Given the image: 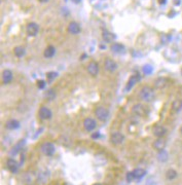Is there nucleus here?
<instances>
[{
    "label": "nucleus",
    "instance_id": "25",
    "mask_svg": "<svg viewBox=\"0 0 182 185\" xmlns=\"http://www.w3.org/2000/svg\"><path fill=\"white\" fill-rule=\"evenodd\" d=\"M166 177H167V179H169V180H173L175 179V178L177 177V172L175 170H168L167 171V173H166Z\"/></svg>",
    "mask_w": 182,
    "mask_h": 185
},
{
    "label": "nucleus",
    "instance_id": "28",
    "mask_svg": "<svg viewBox=\"0 0 182 185\" xmlns=\"http://www.w3.org/2000/svg\"><path fill=\"white\" fill-rule=\"evenodd\" d=\"M37 84H38V88H44V87H45V81H43V80H38L37 81Z\"/></svg>",
    "mask_w": 182,
    "mask_h": 185
},
{
    "label": "nucleus",
    "instance_id": "30",
    "mask_svg": "<svg viewBox=\"0 0 182 185\" xmlns=\"http://www.w3.org/2000/svg\"><path fill=\"white\" fill-rule=\"evenodd\" d=\"M47 95L50 96V98H54L55 97V92L54 91H48L47 92Z\"/></svg>",
    "mask_w": 182,
    "mask_h": 185
},
{
    "label": "nucleus",
    "instance_id": "8",
    "mask_svg": "<svg viewBox=\"0 0 182 185\" xmlns=\"http://www.w3.org/2000/svg\"><path fill=\"white\" fill-rule=\"evenodd\" d=\"M83 127H85V129L87 131V132H92L96 129L97 127V122L95 119L93 118H86L85 122H83Z\"/></svg>",
    "mask_w": 182,
    "mask_h": 185
},
{
    "label": "nucleus",
    "instance_id": "11",
    "mask_svg": "<svg viewBox=\"0 0 182 185\" xmlns=\"http://www.w3.org/2000/svg\"><path fill=\"white\" fill-rule=\"evenodd\" d=\"M152 147L155 148V150H157V151H162L166 147V141L164 140L163 138H157L156 140L153 142Z\"/></svg>",
    "mask_w": 182,
    "mask_h": 185
},
{
    "label": "nucleus",
    "instance_id": "34",
    "mask_svg": "<svg viewBox=\"0 0 182 185\" xmlns=\"http://www.w3.org/2000/svg\"><path fill=\"white\" fill-rule=\"evenodd\" d=\"M94 185H102V184H100V183H95Z\"/></svg>",
    "mask_w": 182,
    "mask_h": 185
},
{
    "label": "nucleus",
    "instance_id": "29",
    "mask_svg": "<svg viewBox=\"0 0 182 185\" xmlns=\"http://www.w3.org/2000/svg\"><path fill=\"white\" fill-rule=\"evenodd\" d=\"M127 180L129 181V182H132V181H134V177H133L132 172L128 173V175H127Z\"/></svg>",
    "mask_w": 182,
    "mask_h": 185
},
{
    "label": "nucleus",
    "instance_id": "10",
    "mask_svg": "<svg viewBox=\"0 0 182 185\" xmlns=\"http://www.w3.org/2000/svg\"><path fill=\"white\" fill-rule=\"evenodd\" d=\"M166 133H167L166 128H164L163 126H155L152 129V134L157 138L164 137L166 135Z\"/></svg>",
    "mask_w": 182,
    "mask_h": 185
},
{
    "label": "nucleus",
    "instance_id": "15",
    "mask_svg": "<svg viewBox=\"0 0 182 185\" xmlns=\"http://www.w3.org/2000/svg\"><path fill=\"white\" fill-rule=\"evenodd\" d=\"M12 80V72L10 70H4L2 72V82L4 84L9 83Z\"/></svg>",
    "mask_w": 182,
    "mask_h": 185
},
{
    "label": "nucleus",
    "instance_id": "1",
    "mask_svg": "<svg viewBox=\"0 0 182 185\" xmlns=\"http://www.w3.org/2000/svg\"><path fill=\"white\" fill-rule=\"evenodd\" d=\"M140 98L142 99L143 101L145 102H151L155 100V92L153 91V88H149V87H144L140 91Z\"/></svg>",
    "mask_w": 182,
    "mask_h": 185
},
{
    "label": "nucleus",
    "instance_id": "35",
    "mask_svg": "<svg viewBox=\"0 0 182 185\" xmlns=\"http://www.w3.org/2000/svg\"><path fill=\"white\" fill-rule=\"evenodd\" d=\"M180 132H181V134H182V127L180 128Z\"/></svg>",
    "mask_w": 182,
    "mask_h": 185
},
{
    "label": "nucleus",
    "instance_id": "16",
    "mask_svg": "<svg viewBox=\"0 0 182 185\" xmlns=\"http://www.w3.org/2000/svg\"><path fill=\"white\" fill-rule=\"evenodd\" d=\"M68 31L71 34H78L80 32V26L78 23L76 22H71L68 25Z\"/></svg>",
    "mask_w": 182,
    "mask_h": 185
},
{
    "label": "nucleus",
    "instance_id": "21",
    "mask_svg": "<svg viewBox=\"0 0 182 185\" xmlns=\"http://www.w3.org/2000/svg\"><path fill=\"white\" fill-rule=\"evenodd\" d=\"M55 52H56V48H54V46H52V45H48L47 48L44 49L43 55H44L45 58H52V57H54Z\"/></svg>",
    "mask_w": 182,
    "mask_h": 185
},
{
    "label": "nucleus",
    "instance_id": "32",
    "mask_svg": "<svg viewBox=\"0 0 182 185\" xmlns=\"http://www.w3.org/2000/svg\"><path fill=\"white\" fill-rule=\"evenodd\" d=\"M72 1L74 2V3H79L80 1H81V0H72Z\"/></svg>",
    "mask_w": 182,
    "mask_h": 185
},
{
    "label": "nucleus",
    "instance_id": "5",
    "mask_svg": "<svg viewBox=\"0 0 182 185\" xmlns=\"http://www.w3.org/2000/svg\"><path fill=\"white\" fill-rule=\"evenodd\" d=\"M132 112L134 113L135 115H137V116H144L146 114V112H147V109H146V107L144 105L136 104V105L133 106Z\"/></svg>",
    "mask_w": 182,
    "mask_h": 185
},
{
    "label": "nucleus",
    "instance_id": "33",
    "mask_svg": "<svg viewBox=\"0 0 182 185\" xmlns=\"http://www.w3.org/2000/svg\"><path fill=\"white\" fill-rule=\"evenodd\" d=\"M39 1H40V2H42V3H45V2H47L48 0H39Z\"/></svg>",
    "mask_w": 182,
    "mask_h": 185
},
{
    "label": "nucleus",
    "instance_id": "12",
    "mask_svg": "<svg viewBox=\"0 0 182 185\" xmlns=\"http://www.w3.org/2000/svg\"><path fill=\"white\" fill-rule=\"evenodd\" d=\"M111 52H113L116 55H122L125 52V48L121 43H113L111 45Z\"/></svg>",
    "mask_w": 182,
    "mask_h": 185
},
{
    "label": "nucleus",
    "instance_id": "17",
    "mask_svg": "<svg viewBox=\"0 0 182 185\" xmlns=\"http://www.w3.org/2000/svg\"><path fill=\"white\" fill-rule=\"evenodd\" d=\"M134 180H140L141 178H143L146 175V171L144 169H135L132 172Z\"/></svg>",
    "mask_w": 182,
    "mask_h": 185
},
{
    "label": "nucleus",
    "instance_id": "13",
    "mask_svg": "<svg viewBox=\"0 0 182 185\" xmlns=\"http://www.w3.org/2000/svg\"><path fill=\"white\" fill-rule=\"evenodd\" d=\"M38 115L41 119H50L52 117V111L47 107H41L38 111Z\"/></svg>",
    "mask_w": 182,
    "mask_h": 185
},
{
    "label": "nucleus",
    "instance_id": "20",
    "mask_svg": "<svg viewBox=\"0 0 182 185\" xmlns=\"http://www.w3.org/2000/svg\"><path fill=\"white\" fill-rule=\"evenodd\" d=\"M102 37L106 42H112L115 39V35L113 33H111V32H109V31L104 30L103 33H102Z\"/></svg>",
    "mask_w": 182,
    "mask_h": 185
},
{
    "label": "nucleus",
    "instance_id": "3",
    "mask_svg": "<svg viewBox=\"0 0 182 185\" xmlns=\"http://www.w3.org/2000/svg\"><path fill=\"white\" fill-rule=\"evenodd\" d=\"M41 152L47 156L54 155V153L56 152L55 145L51 143V142H45V143L42 144V146H41Z\"/></svg>",
    "mask_w": 182,
    "mask_h": 185
},
{
    "label": "nucleus",
    "instance_id": "31",
    "mask_svg": "<svg viewBox=\"0 0 182 185\" xmlns=\"http://www.w3.org/2000/svg\"><path fill=\"white\" fill-rule=\"evenodd\" d=\"M159 2L160 3V4H164V3L166 2V0H159Z\"/></svg>",
    "mask_w": 182,
    "mask_h": 185
},
{
    "label": "nucleus",
    "instance_id": "36",
    "mask_svg": "<svg viewBox=\"0 0 182 185\" xmlns=\"http://www.w3.org/2000/svg\"><path fill=\"white\" fill-rule=\"evenodd\" d=\"M181 74H182V70H181Z\"/></svg>",
    "mask_w": 182,
    "mask_h": 185
},
{
    "label": "nucleus",
    "instance_id": "7",
    "mask_svg": "<svg viewBox=\"0 0 182 185\" xmlns=\"http://www.w3.org/2000/svg\"><path fill=\"white\" fill-rule=\"evenodd\" d=\"M117 64L115 63V61L111 59H107L105 60L104 62V68L106 69L107 71H109V72H114V71H116L117 69Z\"/></svg>",
    "mask_w": 182,
    "mask_h": 185
},
{
    "label": "nucleus",
    "instance_id": "22",
    "mask_svg": "<svg viewBox=\"0 0 182 185\" xmlns=\"http://www.w3.org/2000/svg\"><path fill=\"white\" fill-rule=\"evenodd\" d=\"M20 127V122L16 119H10L6 122V128L9 130H16Z\"/></svg>",
    "mask_w": 182,
    "mask_h": 185
},
{
    "label": "nucleus",
    "instance_id": "9",
    "mask_svg": "<svg viewBox=\"0 0 182 185\" xmlns=\"http://www.w3.org/2000/svg\"><path fill=\"white\" fill-rule=\"evenodd\" d=\"M86 70L90 75L96 76L97 74L99 73V65H98L96 62H90L89 65L86 67Z\"/></svg>",
    "mask_w": 182,
    "mask_h": 185
},
{
    "label": "nucleus",
    "instance_id": "19",
    "mask_svg": "<svg viewBox=\"0 0 182 185\" xmlns=\"http://www.w3.org/2000/svg\"><path fill=\"white\" fill-rule=\"evenodd\" d=\"M140 79L139 75H133L130 79H129L128 83H127V87H125V91H130L131 88L134 87V85L136 84V82Z\"/></svg>",
    "mask_w": 182,
    "mask_h": 185
},
{
    "label": "nucleus",
    "instance_id": "18",
    "mask_svg": "<svg viewBox=\"0 0 182 185\" xmlns=\"http://www.w3.org/2000/svg\"><path fill=\"white\" fill-rule=\"evenodd\" d=\"M168 83V81L166 78H164V77H160V78H157V79H155V87L156 88H159V90H162V88H164L167 85Z\"/></svg>",
    "mask_w": 182,
    "mask_h": 185
},
{
    "label": "nucleus",
    "instance_id": "27",
    "mask_svg": "<svg viewBox=\"0 0 182 185\" xmlns=\"http://www.w3.org/2000/svg\"><path fill=\"white\" fill-rule=\"evenodd\" d=\"M57 75H58V74L56 73V72H48V73L47 74V80H48V81H50V82H51V81H52V80L55 79L56 77H57Z\"/></svg>",
    "mask_w": 182,
    "mask_h": 185
},
{
    "label": "nucleus",
    "instance_id": "2",
    "mask_svg": "<svg viewBox=\"0 0 182 185\" xmlns=\"http://www.w3.org/2000/svg\"><path fill=\"white\" fill-rule=\"evenodd\" d=\"M95 115L96 117L101 122H105V120L108 119V117H109V112H108V110L102 107V106H100V107H97L95 110Z\"/></svg>",
    "mask_w": 182,
    "mask_h": 185
},
{
    "label": "nucleus",
    "instance_id": "24",
    "mask_svg": "<svg viewBox=\"0 0 182 185\" xmlns=\"http://www.w3.org/2000/svg\"><path fill=\"white\" fill-rule=\"evenodd\" d=\"M13 52H15V55L17 57H19V58H21V57H23L26 54V49L24 48L23 46H17V48H15V49H13Z\"/></svg>",
    "mask_w": 182,
    "mask_h": 185
},
{
    "label": "nucleus",
    "instance_id": "26",
    "mask_svg": "<svg viewBox=\"0 0 182 185\" xmlns=\"http://www.w3.org/2000/svg\"><path fill=\"white\" fill-rule=\"evenodd\" d=\"M157 159L160 162H166L168 159V153L165 150L159 151V154H157Z\"/></svg>",
    "mask_w": 182,
    "mask_h": 185
},
{
    "label": "nucleus",
    "instance_id": "14",
    "mask_svg": "<svg viewBox=\"0 0 182 185\" xmlns=\"http://www.w3.org/2000/svg\"><path fill=\"white\" fill-rule=\"evenodd\" d=\"M6 165H7V168L12 173H17V170H19V163L12 158H9L7 162H6Z\"/></svg>",
    "mask_w": 182,
    "mask_h": 185
},
{
    "label": "nucleus",
    "instance_id": "6",
    "mask_svg": "<svg viewBox=\"0 0 182 185\" xmlns=\"http://www.w3.org/2000/svg\"><path fill=\"white\" fill-rule=\"evenodd\" d=\"M26 31L29 36H31V37L36 36L38 31H39V26H38L36 23H29L26 27Z\"/></svg>",
    "mask_w": 182,
    "mask_h": 185
},
{
    "label": "nucleus",
    "instance_id": "23",
    "mask_svg": "<svg viewBox=\"0 0 182 185\" xmlns=\"http://www.w3.org/2000/svg\"><path fill=\"white\" fill-rule=\"evenodd\" d=\"M182 109V100H175L172 103V110L174 112H179Z\"/></svg>",
    "mask_w": 182,
    "mask_h": 185
},
{
    "label": "nucleus",
    "instance_id": "4",
    "mask_svg": "<svg viewBox=\"0 0 182 185\" xmlns=\"http://www.w3.org/2000/svg\"><path fill=\"white\" fill-rule=\"evenodd\" d=\"M124 140H125V136L121 133H120V132H114L110 136V141L113 145H120L124 142Z\"/></svg>",
    "mask_w": 182,
    "mask_h": 185
}]
</instances>
